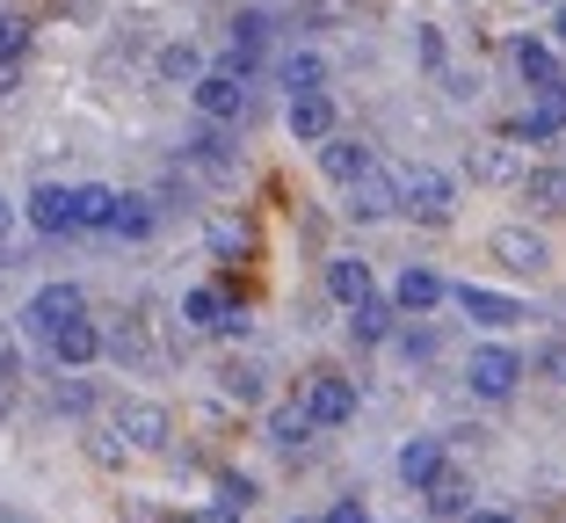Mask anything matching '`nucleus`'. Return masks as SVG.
<instances>
[{
    "instance_id": "obj_1",
    "label": "nucleus",
    "mask_w": 566,
    "mask_h": 523,
    "mask_svg": "<svg viewBox=\"0 0 566 523\" xmlns=\"http://www.w3.org/2000/svg\"><path fill=\"white\" fill-rule=\"evenodd\" d=\"M392 197H400V211L407 219H421V226H450L458 219V189H450V175L443 168H392Z\"/></svg>"
},
{
    "instance_id": "obj_2",
    "label": "nucleus",
    "mask_w": 566,
    "mask_h": 523,
    "mask_svg": "<svg viewBox=\"0 0 566 523\" xmlns=\"http://www.w3.org/2000/svg\"><path fill=\"white\" fill-rule=\"evenodd\" d=\"M465 386L480 393V400H509V393L523 386V356L509 349V342H486V349H472V364H465Z\"/></svg>"
},
{
    "instance_id": "obj_3",
    "label": "nucleus",
    "mask_w": 566,
    "mask_h": 523,
    "mask_svg": "<svg viewBox=\"0 0 566 523\" xmlns=\"http://www.w3.org/2000/svg\"><path fill=\"white\" fill-rule=\"evenodd\" d=\"M189 102H197L203 124H240V117H248V81H233L226 66L197 73V81H189Z\"/></svg>"
},
{
    "instance_id": "obj_4",
    "label": "nucleus",
    "mask_w": 566,
    "mask_h": 523,
    "mask_svg": "<svg viewBox=\"0 0 566 523\" xmlns=\"http://www.w3.org/2000/svg\"><path fill=\"white\" fill-rule=\"evenodd\" d=\"M81 313H87L81 284H44V291H30V305H22V327H30L36 342H51L66 321H81Z\"/></svg>"
},
{
    "instance_id": "obj_5",
    "label": "nucleus",
    "mask_w": 566,
    "mask_h": 523,
    "mask_svg": "<svg viewBox=\"0 0 566 523\" xmlns=\"http://www.w3.org/2000/svg\"><path fill=\"white\" fill-rule=\"evenodd\" d=\"M182 160H189V168H197V175H211V182H233V175H240V153H233V124H203V132H197V138H189V146H182Z\"/></svg>"
},
{
    "instance_id": "obj_6",
    "label": "nucleus",
    "mask_w": 566,
    "mask_h": 523,
    "mask_svg": "<svg viewBox=\"0 0 566 523\" xmlns=\"http://www.w3.org/2000/svg\"><path fill=\"white\" fill-rule=\"evenodd\" d=\"M182 321L203 327V335H248V313H240V305L226 299L218 284H197V291H189V299H182Z\"/></svg>"
},
{
    "instance_id": "obj_7",
    "label": "nucleus",
    "mask_w": 566,
    "mask_h": 523,
    "mask_svg": "<svg viewBox=\"0 0 566 523\" xmlns=\"http://www.w3.org/2000/svg\"><path fill=\"white\" fill-rule=\"evenodd\" d=\"M486 254H494L501 270H516V276H537V270H552V248H545V233H531V226H501V233L486 240Z\"/></svg>"
},
{
    "instance_id": "obj_8",
    "label": "nucleus",
    "mask_w": 566,
    "mask_h": 523,
    "mask_svg": "<svg viewBox=\"0 0 566 523\" xmlns=\"http://www.w3.org/2000/svg\"><path fill=\"white\" fill-rule=\"evenodd\" d=\"M117 437L132 443V451H167L175 422H167V407H153V400H117Z\"/></svg>"
},
{
    "instance_id": "obj_9",
    "label": "nucleus",
    "mask_w": 566,
    "mask_h": 523,
    "mask_svg": "<svg viewBox=\"0 0 566 523\" xmlns=\"http://www.w3.org/2000/svg\"><path fill=\"white\" fill-rule=\"evenodd\" d=\"M283 117H291V138H298V146H319V138L342 132V117H334V95H327V87H305V95H291V109H283Z\"/></svg>"
},
{
    "instance_id": "obj_10",
    "label": "nucleus",
    "mask_w": 566,
    "mask_h": 523,
    "mask_svg": "<svg viewBox=\"0 0 566 523\" xmlns=\"http://www.w3.org/2000/svg\"><path fill=\"white\" fill-rule=\"evenodd\" d=\"M443 299H450V284L429 270V262H407V270H400V284H392V305H400L407 321H429V313H436Z\"/></svg>"
},
{
    "instance_id": "obj_11",
    "label": "nucleus",
    "mask_w": 566,
    "mask_h": 523,
    "mask_svg": "<svg viewBox=\"0 0 566 523\" xmlns=\"http://www.w3.org/2000/svg\"><path fill=\"white\" fill-rule=\"evenodd\" d=\"M531 146H545V138H559L566 132V81L552 73V81H537V102L523 109V124H516Z\"/></svg>"
},
{
    "instance_id": "obj_12",
    "label": "nucleus",
    "mask_w": 566,
    "mask_h": 523,
    "mask_svg": "<svg viewBox=\"0 0 566 523\" xmlns=\"http://www.w3.org/2000/svg\"><path fill=\"white\" fill-rule=\"evenodd\" d=\"M450 305H458L465 321H480V327H516L523 321V305L509 299V291H486V284H458V291H450Z\"/></svg>"
},
{
    "instance_id": "obj_13",
    "label": "nucleus",
    "mask_w": 566,
    "mask_h": 523,
    "mask_svg": "<svg viewBox=\"0 0 566 523\" xmlns=\"http://www.w3.org/2000/svg\"><path fill=\"white\" fill-rule=\"evenodd\" d=\"M30 226L44 240H66V233H81V219H73V189H59V182H36L30 189Z\"/></svg>"
},
{
    "instance_id": "obj_14",
    "label": "nucleus",
    "mask_w": 566,
    "mask_h": 523,
    "mask_svg": "<svg viewBox=\"0 0 566 523\" xmlns=\"http://www.w3.org/2000/svg\"><path fill=\"white\" fill-rule=\"evenodd\" d=\"M305 407H313L319 429H342V422H356V386H349V378H334V372H319L313 386H305Z\"/></svg>"
},
{
    "instance_id": "obj_15",
    "label": "nucleus",
    "mask_w": 566,
    "mask_h": 523,
    "mask_svg": "<svg viewBox=\"0 0 566 523\" xmlns=\"http://www.w3.org/2000/svg\"><path fill=\"white\" fill-rule=\"evenodd\" d=\"M370 168H378V160H370V146H364V138H342V132H334V138H319V175H327V182H342V189H349V182H364Z\"/></svg>"
},
{
    "instance_id": "obj_16",
    "label": "nucleus",
    "mask_w": 566,
    "mask_h": 523,
    "mask_svg": "<svg viewBox=\"0 0 566 523\" xmlns=\"http://www.w3.org/2000/svg\"><path fill=\"white\" fill-rule=\"evenodd\" d=\"M262 51H269V22L262 15H240L233 36H226V59H218V66L233 73V81H248V73L262 66Z\"/></svg>"
},
{
    "instance_id": "obj_17",
    "label": "nucleus",
    "mask_w": 566,
    "mask_h": 523,
    "mask_svg": "<svg viewBox=\"0 0 566 523\" xmlns=\"http://www.w3.org/2000/svg\"><path fill=\"white\" fill-rule=\"evenodd\" d=\"M421 494H429V516H465V509H472V480L458 473L450 458L436 466L429 480H421Z\"/></svg>"
},
{
    "instance_id": "obj_18",
    "label": "nucleus",
    "mask_w": 566,
    "mask_h": 523,
    "mask_svg": "<svg viewBox=\"0 0 566 523\" xmlns=\"http://www.w3.org/2000/svg\"><path fill=\"white\" fill-rule=\"evenodd\" d=\"M262 429H269V443H276V451H298V443L313 437L319 422H313V407H305V400H276V407H269V422H262Z\"/></svg>"
},
{
    "instance_id": "obj_19",
    "label": "nucleus",
    "mask_w": 566,
    "mask_h": 523,
    "mask_svg": "<svg viewBox=\"0 0 566 523\" xmlns=\"http://www.w3.org/2000/svg\"><path fill=\"white\" fill-rule=\"evenodd\" d=\"M51 356H59V364H73V372H81V364H95V356H102V327L87 321V313H81V321H66L59 335H51Z\"/></svg>"
},
{
    "instance_id": "obj_20",
    "label": "nucleus",
    "mask_w": 566,
    "mask_h": 523,
    "mask_svg": "<svg viewBox=\"0 0 566 523\" xmlns=\"http://www.w3.org/2000/svg\"><path fill=\"white\" fill-rule=\"evenodd\" d=\"M73 219H81V233H109V219H117V189L109 182H81L73 189Z\"/></svg>"
},
{
    "instance_id": "obj_21",
    "label": "nucleus",
    "mask_w": 566,
    "mask_h": 523,
    "mask_svg": "<svg viewBox=\"0 0 566 523\" xmlns=\"http://www.w3.org/2000/svg\"><path fill=\"white\" fill-rule=\"evenodd\" d=\"M349 327H356V342H392V327H400V305L370 291L364 305H349Z\"/></svg>"
},
{
    "instance_id": "obj_22",
    "label": "nucleus",
    "mask_w": 566,
    "mask_h": 523,
    "mask_svg": "<svg viewBox=\"0 0 566 523\" xmlns=\"http://www.w3.org/2000/svg\"><path fill=\"white\" fill-rule=\"evenodd\" d=\"M327 291H334V305H364L370 299V262L334 254V262H327Z\"/></svg>"
},
{
    "instance_id": "obj_23",
    "label": "nucleus",
    "mask_w": 566,
    "mask_h": 523,
    "mask_svg": "<svg viewBox=\"0 0 566 523\" xmlns=\"http://www.w3.org/2000/svg\"><path fill=\"white\" fill-rule=\"evenodd\" d=\"M109 233H117V240H153V233H160V203H153V197H117Z\"/></svg>"
},
{
    "instance_id": "obj_24",
    "label": "nucleus",
    "mask_w": 566,
    "mask_h": 523,
    "mask_svg": "<svg viewBox=\"0 0 566 523\" xmlns=\"http://www.w3.org/2000/svg\"><path fill=\"white\" fill-rule=\"evenodd\" d=\"M516 189H523V203H537V211H566V168H523Z\"/></svg>"
},
{
    "instance_id": "obj_25",
    "label": "nucleus",
    "mask_w": 566,
    "mask_h": 523,
    "mask_svg": "<svg viewBox=\"0 0 566 523\" xmlns=\"http://www.w3.org/2000/svg\"><path fill=\"white\" fill-rule=\"evenodd\" d=\"M276 81L291 87V95H305V87H327V59H319V51H283V59H276Z\"/></svg>"
},
{
    "instance_id": "obj_26",
    "label": "nucleus",
    "mask_w": 566,
    "mask_h": 523,
    "mask_svg": "<svg viewBox=\"0 0 566 523\" xmlns=\"http://www.w3.org/2000/svg\"><path fill=\"white\" fill-rule=\"evenodd\" d=\"M436 466H443V437H407L400 443V480H407V488H421Z\"/></svg>"
},
{
    "instance_id": "obj_27",
    "label": "nucleus",
    "mask_w": 566,
    "mask_h": 523,
    "mask_svg": "<svg viewBox=\"0 0 566 523\" xmlns=\"http://www.w3.org/2000/svg\"><path fill=\"white\" fill-rule=\"evenodd\" d=\"M465 168H472V182H516V153H509V146H472L465 153Z\"/></svg>"
},
{
    "instance_id": "obj_28",
    "label": "nucleus",
    "mask_w": 566,
    "mask_h": 523,
    "mask_svg": "<svg viewBox=\"0 0 566 523\" xmlns=\"http://www.w3.org/2000/svg\"><path fill=\"white\" fill-rule=\"evenodd\" d=\"M197 73H203V59H197V44H167L160 51V59H153V81H160V87H175V81H197Z\"/></svg>"
},
{
    "instance_id": "obj_29",
    "label": "nucleus",
    "mask_w": 566,
    "mask_h": 523,
    "mask_svg": "<svg viewBox=\"0 0 566 523\" xmlns=\"http://www.w3.org/2000/svg\"><path fill=\"white\" fill-rule=\"evenodd\" d=\"M516 66H523V81H552V51L537 44V36H523V44H516Z\"/></svg>"
},
{
    "instance_id": "obj_30",
    "label": "nucleus",
    "mask_w": 566,
    "mask_h": 523,
    "mask_svg": "<svg viewBox=\"0 0 566 523\" xmlns=\"http://www.w3.org/2000/svg\"><path fill=\"white\" fill-rule=\"evenodd\" d=\"M22 51H30V22L0 8V59H22Z\"/></svg>"
},
{
    "instance_id": "obj_31",
    "label": "nucleus",
    "mask_w": 566,
    "mask_h": 523,
    "mask_svg": "<svg viewBox=\"0 0 566 523\" xmlns=\"http://www.w3.org/2000/svg\"><path fill=\"white\" fill-rule=\"evenodd\" d=\"M226 393H233V400H262V372H248V364H226Z\"/></svg>"
},
{
    "instance_id": "obj_32",
    "label": "nucleus",
    "mask_w": 566,
    "mask_h": 523,
    "mask_svg": "<svg viewBox=\"0 0 566 523\" xmlns=\"http://www.w3.org/2000/svg\"><path fill=\"white\" fill-rule=\"evenodd\" d=\"M218 502H226V509H248L254 502V480L248 473H226V480H218Z\"/></svg>"
},
{
    "instance_id": "obj_33",
    "label": "nucleus",
    "mask_w": 566,
    "mask_h": 523,
    "mask_svg": "<svg viewBox=\"0 0 566 523\" xmlns=\"http://www.w3.org/2000/svg\"><path fill=\"white\" fill-rule=\"evenodd\" d=\"M415 59L429 73H443V36H436V30H415Z\"/></svg>"
},
{
    "instance_id": "obj_34",
    "label": "nucleus",
    "mask_w": 566,
    "mask_h": 523,
    "mask_svg": "<svg viewBox=\"0 0 566 523\" xmlns=\"http://www.w3.org/2000/svg\"><path fill=\"white\" fill-rule=\"evenodd\" d=\"M15 87H22V59H0V102L15 95Z\"/></svg>"
},
{
    "instance_id": "obj_35",
    "label": "nucleus",
    "mask_w": 566,
    "mask_h": 523,
    "mask_svg": "<svg viewBox=\"0 0 566 523\" xmlns=\"http://www.w3.org/2000/svg\"><path fill=\"white\" fill-rule=\"evenodd\" d=\"M327 523H370V516H364V502H334Z\"/></svg>"
},
{
    "instance_id": "obj_36",
    "label": "nucleus",
    "mask_w": 566,
    "mask_h": 523,
    "mask_svg": "<svg viewBox=\"0 0 566 523\" xmlns=\"http://www.w3.org/2000/svg\"><path fill=\"white\" fill-rule=\"evenodd\" d=\"M189 523H240V509H226V502H218V509H197Z\"/></svg>"
},
{
    "instance_id": "obj_37",
    "label": "nucleus",
    "mask_w": 566,
    "mask_h": 523,
    "mask_svg": "<svg viewBox=\"0 0 566 523\" xmlns=\"http://www.w3.org/2000/svg\"><path fill=\"white\" fill-rule=\"evenodd\" d=\"M465 523H516L509 509H465Z\"/></svg>"
},
{
    "instance_id": "obj_38",
    "label": "nucleus",
    "mask_w": 566,
    "mask_h": 523,
    "mask_svg": "<svg viewBox=\"0 0 566 523\" xmlns=\"http://www.w3.org/2000/svg\"><path fill=\"white\" fill-rule=\"evenodd\" d=\"M537 364H545L552 378H566V349H545V356H537Z\"/></svg>"
},
{
    "instance_id": "obj_39",
    "label": "nucleus",
    "mask_w": 566,
    "mask_h": 523,
    "mask_svg": "<svg viewBox=\"0 0 566 523\" xmlns=\"http://www.w3.org/2000/svg\"><path fill=\"white\" fill-rule=\"evenodd\" d=\"M559 44H566V0H559Z\"/></svg>"
},
{
    "instance_id": "obj_40",
    "label": "nucleus",
    "mask_w": 566,
    "mask_h": 523,
    "mask_svg": "<svg viewBox=\"0 0 566 523\" xmlns=\"http://www.w3.org/2000/svg\"><path fill=\"white\" fill-rule=\"evenodd\" d=\"M0 233H8V203H0Z\"/></svg>"
}]
</instances>
